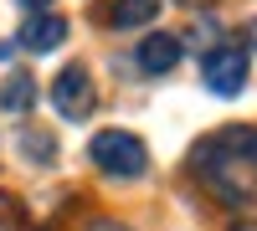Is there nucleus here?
Returning <instances> with one entry per match:
<instances>
[{"instance_id":"f257e3e1","label":"nucleus","mask_w":257,"mask_h":231,"mask_svg":"<svg viewBox=\"0 0 257 231\" xmlns=\"http://www.w3.org/2000/svg\"><path fill=\"white\" fill-rule=\"evenodd\" d=\"M88 159L98 164L103 175H118V180H139V175L149 170V149H144V139L128 134V129H103V134L88 144Z\"/></svg>"},{"instance_id":"f03ea898","label":"nucleus","mask_w":257,"mask_h":231,"mask_svg":"<svg viewBox=\"0 0 257 231\" xmlns=\"http://www.w3.org/2000/svg\"><path fill=\"white\" fill-rule=\"evenodd\" d=\"M201 77H206V88L216 93V98H237V93L247 88V52H242V47H216V52H206Z\"/></svg>"},{"instance_id":"7ed1b4c3","label":"nucleus","mask_w":257,"mask_h":231,"mask_svg":"<svg viewBox=\"0 0 257 231\" xmlns=\"http://www.w3.org/2000/svg\"><path fill=\"white\" fill-rule=\"evenodd\" d=\"M52 103H57L62 118H88L93 103H98V88H93L88 67H67V72H57V82H52Z\"/></svg>"},{"instance_id":"20e7f679","label":"nucleus","mask_w":257,"mask_h":231,"mask_svg":"<svg viewBox=\"0 0 257 231\" xmlns=\"http://www.w3.org/2000/svg\"><path fill=\"white\" fill-rule=\"evenodd\" d=\"M62 41H67V21H62V16H52V11H36L26 26H21V47H26V52H36V57L57 52Z\"/></svg>"},{"instance_id":"39448f33","label":"nucleus","mask_w":257,"mask_h":231,"mask_svg":"<svg viewBox=\"0 0 257 231\" xmlns=\"http://www.w3.org/2000/svg\"><path fill=\"white\" fill-rule=\"evenodd\" d=\"M175 62H180V36H170V31H160V36H144V47H139V67H144L149 77L175 72Z\"/></svg>"},{"instance_id":"423d86ee","label":"nucleus","mask_w":257,"mask_h":231,"mask_svg":"<svg viewBox=\"0 0 257 231\" xmlns=\"http://www.w3.org/2000/svg\"><path fill=\"white\" fill-rule=\"evenodd\" d=\"M160 6L165 0H113L108 6V26L113 31H139V26H149V21L160 16Z\"/></svg>"},{"instance_id":"0eeeda50","label":"nucleus","mask_w":257,"mask_h":231,"mask_svg":"<svg viewBox=\"0 0 257 231\" xmlns=\"http://www.w3.org/2000/svg\"><path fill=\"white\" fill-rule=\"evenodd\" d=\"M0 108H6V113H26V108H36V77L11 72L6 88H0Z\"/></svg>"},{"instance_id":"6e6552de","label":"nucleus","mask_w":257,"mask_h":231,"mask_svg":"<svg viewBox=\"0 0 257 231\" xmlns=\"http://www.w3.org/2000/svg\"><path fill=\"white\" fill-rule=\"evenodd\" d=\"M21 154H31L36 164H52V154H57V144H52V134H21Z\"/></svg>"},{"instance_id":"1a4fd4ad","label":"nucleus","mask_w":257,"mask_h":231,"mask_svg":"<svg viewBox=\"0 0 257 231\" xmlns=\"http://www.w3.org/2000/svg\"><path fill=\"white\" fill-rule=\"evenodd\" d=\"M88 231H123V226H113V221H93Z\"/></svg>"},{"instance_id":"9d476101","label":"nucleus","mask_w":257,"mask_h":231,"mask_svg":"<svg viewBox=\"0 0 257 231\" xmlns=\"http://www.w3.org/2000/svg\"><path fill=\"white\" fill-rule=\"evenodd\" d=\"M21 6H26V11H47L52 0H21Z\"/></svg>"}]
</instances>
